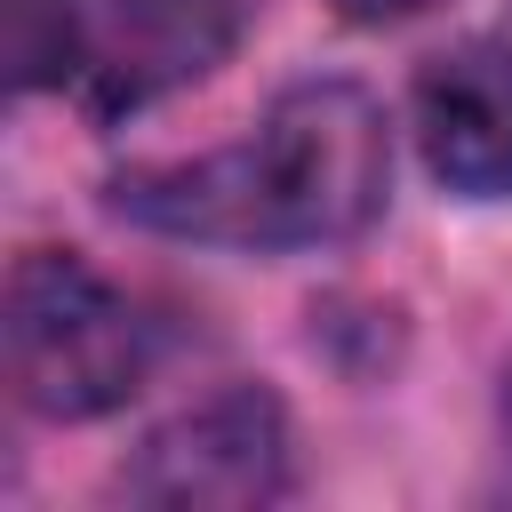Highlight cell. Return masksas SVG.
I'll list each match as a JSON object with an SVG mask.
<instances>
[{
  "label": "cell",
  "mask_w": 512,
  "mask_h": 512,
  "mask_svg": "<svg viewBox=\"0 0 512 512\" xmlns=\"http://www.w3.org/2000/svg\"><path fill=\"white\" fill-rule=\"evenodd\" d=\"M392 128L360 80H296L264 104L256 136L208 160L136 168L112 184L120 216L224 248H328L384 216Z\"/></svg>",
  "instance_id": "1"
},
{
  "label": "cell",
  "mask_w": 512,
  "mask_h": 512,
  "mask_svg": "<svg viewBox=\"0 0 512 512\" xmlns=\"http://www.w3.org/2000/svg\"><path fill=\"white\" fill-rule=\"evenodd\" d=\"M0 344H8L16 400L32 416H56V424H88L144 384L136 304L72 248L16 256L8 304H0Z\"/></svg>",
  "instance_id": "2"
},
{
  "label": "cell",
  "mask_w": 512,
  "mask_h": 512,
  "mask_svg": "<svg viewBox=\"0 0 512 512\" xmlns=\"http://www.w3.org/2000/svg\"><path fill=\"white\" fill-rule=\"evenodd\" d=\"M136 504L160 512H248L288 488V416L264 384H224L192 408H176L136 464L120 472Z\"/></svg>",
  "instance_id": "3"
},
{
  "label": "cell",
  "mask_w": 512,
  "mask_h": 512,
  "mask_svg": "<svg viewBox=\"0 0 512 512\" xmlns=\"http://www.w3.org/2000/svg\"><path fill=\"white\" fill-rule=\"evenodd\" d=\"M264 0H104L88 16V88L104 112H128V104H152L200 72H216L240 32L256 24Z\"/></svg>",
  "instance_id": "4"
},
{
  "label": "cell",
  "mask_w": 512,
  "mask_h": 512,
  "mask_svg": "<svg viewBox=\"0 0 512 512\" xmlns=\"http://www.w3.org/2000/svg\"><path fill=\"white\" fill-rule=\"evenodd\" d=\"M416 144L424 168L464 200L512 192V48L464 40L416 72Z\"/></svg>",
  "instance_id": "5"
},
{
  "label": "cell",
  "mask_w": 512,
  "mask_h": 512,
  "mask_svg": "<svg viewBox=\"0 0 512 512\" xmlns=\"http://www.w3.org/2000/svg\"><path fill=\"white\" fill-rule=\"evenodd\" d=\"M0 56L16 88H48L72 80L88 56V16H72L64 0H8L0 8Z\"/></svg>",
  "instance_id": "6"
},
{
  "label": "cell",
  "mask_w": 512,
  "mask_h": 512,
  "mask_svg": "<svg viewBox=\"0 0 512 512\" xmlns=\"http://www.w3.org/2000/svg\"><path fill=\"white\" fill-rule=\"evenodd\" d=\"M352 24H400V16H424V8H440V0H336Z\"/></svg>",
  "instance_id": "7"
},
{
  "label": "cell",
  "mask_w": 512,
  "mask_h": 512,
  "mask_svg": "<svg viewBox=\"0 0 512 512\" xmlns=\"http://www.w3.org/2000/svg\"><path fill=\"white\" fill-rule=\"evenodd\" d=\"M504 48H512V8H504Z\"/></svg>",
  "instance_id": "8"
}]
</instances>
